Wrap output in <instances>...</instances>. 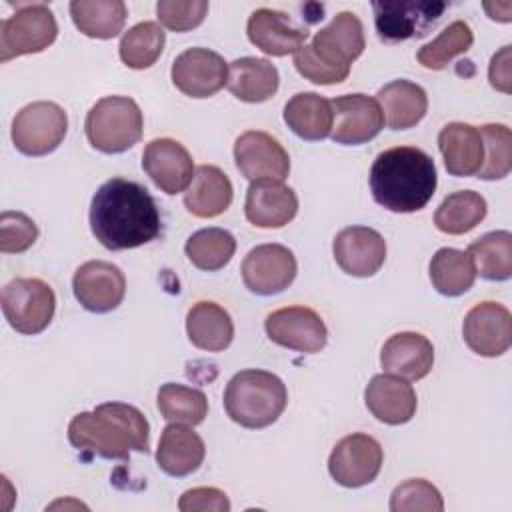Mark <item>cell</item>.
<instances>
[{"label":"cell","instance_id":"6da1fadb","mask_svg":"<svg viewBox=\"0 0 512 512\" xmlns=\"http://www.w3.org/2000/svg\"><path fill=\"white\" fill-rule=\"evenodd\" d=\"M90 228L108 250H130L152 242L162 228L150 192L126 178L106 180L90 202Z\"/></svg>","mask_w":512,"mask_h":512},{"label":"cell","instance_id":"7a4b0ae2","mask_svg":"<svg viewBox=\"0 0 512 512\" xmlns=\"http://www.w3.org/2000/svg\"><path fill=\"white\" fill-rule=\"evenodd\" d=\"M438 174L432 156L414 146L380 152L370 168V190L376 204L390 212H418L436 192Z\"/></svg>","mask_w":512,"mask_h":512},{"label":"cell","instance_id":"3957f363","mask_svg":"<svg viewBox=\"0 0 512 512\" xmlns=\"http://www.w3.org/2000/svg\"><path fill=\"white\" fill-rule=\"evenodd\" d=\"M68 440L78 452L108 460H128L130 452H148L150 426L144 414L124 402H104L92 412L76 414Z\"/></svg>","mask_w":512,"mask_h":512},{"label":"cell","instance_id":"277c9868","mask_svg":"<svg viewBox=\"0 0 512 512\" xmlns=\"http://www.w3.org/2000/svg\"><path fill=\"white\" fill-rule=\"evenodd\" d=\"M288 392L284 382L266 370H242L224 390V408L236 424L258 430L274 424L284 412Z\"/></svg>","mask_w":512,"mask_h":512},{"label":"cell","instance_id":"5b68a950","mask_svg":"<svg viewBox=\"0 0 512 512\" xmlns=\"http://www.w3.org/2000/svg\"><path fill=\"white\" fill-rule=\"evenodd\" d=\"M84 130L92 148L104 154H120L138 144L144 118L132 98L106 96L88 110Z\"/></svg>","mask_w":512,"mask_h":512},{"label":"cell","instance_id":"8992f818","mask_svg":"<svg viewBox=\"0 0 512 512\" xmlns=\"http://www.w3.org/2000/svg\"><path fill=\"white\" fill-rule=\"evenodd\" d=\"M0 304L8 324L16 332L32 336L52 322L56 296L40 278H14L2 288Z\"/></svg>","mask_w":512,"mask_h":512},{"label":"cell","instance_id":"52a82bcc","mask_svg":"<svg viewBox=\"0 0 512 512\" xmlns=\"http://www.w3.org/2000/svg\"><path fill=\"white\" fill-rule=\"evenodd\" d=\"M58 36V24L46 4H20L0 24V62L46 50Z\"/></svg>","mask_w":512,"mask_h":512},{"label":"cell","instance_id":"ba28073f","mask_svg":"<svg viewBox=\"0 0 512 512\" xmlns=\"http://www.w3.org/2000/svg\"><path fill=\"white\" fill-rule=\"evenodd\" d=\"M68 130V116L56 102H32L12 120V142L26 156H46L54 152Z\"/></svg>","mask_w":512,"mask_h":512},{"label":"cell","instance_id":"9c48e42d","mask_svg":"<svg viewBox=\"0 0 512 512\" xmlns=\"http://www.w3.org/2000/svg\"><path fill=\"white\" fill-rule=\"evenodd\" d=\"M374 24L380 40L402 42L424 36L446 10L440 0H376L372 2Z\"/></svg>","mask_w":512,"mask_h":512},{"label":"cell","instance_id":"30bf717a","mask_svg":"<svg viewBox=\"0 0 512 512\" xmlns=\"http://www.w3.org/2000/svg\"><path fill=\"white\" fill-rule=\"evenodd\" d=\"M264 328L274 344L306 354L320 352L328 340L324 320L308 306L278 308L266 316Z\"/></svg>","mask_w":512,"mask_h":512},{"label":"cell","instance_id":"8fae6325","mask_svg":"<svg viewBox=\"0 0 512 512\" xmlns=\"http://www.w3.org/2000/svg\"><path fill=\"white\" fill-rule=\"evenodd\" d=\"M382 462L384 454L378 440L368 434H350L332 448L328 472L340 486L360 488L380 474Z\"/></svg>","mask_w":512,"mask_h":512},{"label":"cell","instance_id":"7c38bea8","mask_svg":"<svg viewBox=\"0 0 512 512\" xmlns=\"http://www.w3.org/2000/svg\"><path fill=\"white\" fill-rule=\"evenodd\" d=\"M332 130L330 138L336 144L356 146L380 134L384 128V114L376 98L366 94H344L330 100Z\"/></svg>","mask_w":512,"mask_h":512},{"label":"cell","instance_id":"4fadbf2b","mask_svg":"<svg viewBox=\"0 0 512 512\" xmlns=\"http://www.w3.org/2000/svg\"><path fill=\"white\" fill-rule=\"evenodd\" d=\"M298 272L292 250L282 244H260L242 262L244 286L258 296H272L288 288Z\"/></svg>","mask_w":512,"mask_h":512},{"label":"cell","instance_id":"5bb4252c","mask_svg":"<svg viewBox=\"0 0 512 512\" xmlns=\"http://www.w3.org/2000/svg\"><path fill=\"white\" fill-rule=\"evenodd\" d=\"M174 86L190 98H208L228 82L226 60L208 48H188L172 62Z\"/></svg>","mask_w":512,"mask_h":512},{"label":"cell","instance_id":"9a60e30c","mask_svg":"<svg viewBox=\"0 0 512 512\" xmlns=\"http://www.w3.org/2000/svg\"><path fill=\"white\" fill-rule=\"evenodd\" d=\"M234 162L248 180H284L290 172V156L268 132L248 130L234 142Z\"/></svg>","mask_w":512,"mask_h":512},{"label":"cell","instance_id":"2e32d148","mask_svg":"<svg viewBox=\"0 0 512 512\" xmlns=\"http://www.w3.org/2000/svg\"><path fill=\"white\" fill-rule=\"evenodd\" d=\"M464 342L478 356H502L512 344L510 310L498 302H480L468 310L462 324Z\"/></svg>","mask_w":512,"mask_h":512},{"label":"cell","instance_id":"e0dca14e","mask_svg":"<svg viewBox=\"0 0 512 512\" xmlns=\"http://www.w3.org/2000/svg\"><path fill=\"white\" fill-rule=\"evenodd\" d=\"M72 290L82 308L104 314L122 304L126 294V278L116 264L90 260L74 272Z\"/></svg>","mask_w":512,"mask_h":512},{"label":"cell","instance_id":"ac0fdd59","mask_svg":"<svg viewBox=\"0 0 512 512\" xmlns=\"http://www.w3.org/2000/svg\"><path fill=\"white\" fill-rule=\"evenodd\" d=\"M314 56L330 68L350 72V64L364 52V26L354 12H338L308 44Z\"/></svg>","mask_w":512,"mask_h":512},{"label":"cell","instance_id":"d6986e66","mask_svg":"<svg viewBox=\"0 0 512 512\" xmlns=\"http://www.w3.org/2000/svg\"><path fill=\"white\" fill-rule=\"evenodd\" d=\"M142 168L150 180L170 196L184 192L196 172L190 152L172 138L148 142L142 152Z\"/></svg>","mask_w":512,"mask_h":512},{"label":"cell","instance_id":"ffe728a7","mask_svg":"<svg viewBox=\"0 0 512 512\" xmlns=\"http://www.w3.org/2000/svg\"><path fill=\"white\" fill-rule=\"evenodd\" d=\"M336 264L350 276H374L386 260L384 238L368 226H348L332 242Z\"/></svg>","mask_w":512,"mask_h":512},{"label":"cell","instance_id":"44dd1931","mask_svg":"<svg viewBox=\"0 0 512 512\" xmlns=\"http://www.w3.org/2000/svg\"><path fill=\"white\" fill-rule=\"evenodd\" d=\"M298 212L296 192L282 180H254L246 192L244 214L256 228H282Z\"/></svg>","mask_w":512,"mask_h":512},{"label":"cell","instance_id":"7402d4cb","mask_svg":"<svg viewBox=\"0 0 512 512\" xmlns=\"http://www.w3.org/2000/svg\"><path fill=\"white\" fill-rule=\"evenodd\" d=\"M248 40L270 56L296 54L308 38V30L296 26L286 12L272 8H258L250 14L246 24Z\"/></svg>","mask_w":512,"mask_h":512},{"label":"cell","instance_id":"603a6c76","mask_svg":"<svg viewBox=\"0 0 512 512\" xmlns=\"http://www.w3.org/2000/svg\"><path fill=\"white\" fill-rule=\"evenodd\" d=\"M364 402L376 420L390 426L410 422L418 406L414 388L392 374L372 376L364 390Z\"/></svg>","mask_w":512,"mask_h":512},{"label":"cell","instance_id":"cb8c5ba5","mask_svg":"<svg viewBox=\"0 0 512 512\" xmlns=\"http://www.w3.org/2000/svg\"><path fill=\"white\" fill-rule=\"evenodd\" d=\"M380 364L386 374L402 380H420L434 366V346L418 332H398L384 342Z\"/></svg>","mask_w":512,"mask_h":512},{"label":"cell","instance_id":"d4e9b609","mask_svg":"<svg viewBox=\"0 0 512 512\" xmlns=\"http://www.w3.org/2000/svg\"><path fill=\"white\" fill-rule=\"evenodd\" d=\"M206 456L204 440L188 428V424L170 422L160 436L156 448L158 466L176 478L188 476L200 468Z\"/></svg>","mask_w":512,"mask_h":512},{"label":"cell","instance_id":"484cf974","mask_svg":"<svg viewBox=\"0 0 512 512\" xmlns=\"http://www.w3.org/2000/svg\"><path fill=\"white\" fill-rule=\"evenodd\" d=\"M444 166L452 176H474L484 162V142L476 126L450 122L438 134Z\"/></svg>","mask_w":512,"mask_h":512},{"label":"cell","instance_id":"4316f807","mask_svg":"<svg viewBox=\"0 0 512 512\" xmlns=\"http://www.w3.org/2000/svg\"><path fill=\"white\" fill-rule=\"evenodd\" d=\"M232 182L230 178L212 164L196 168L190 186L184 192V206L192 216L214 218L228 210L232 204Z\"/></svg>","mask_w":512,"mask_h":512},{"label":"cell","instance_id":"83f0119b","mask_svg":"<svg viewBox=\"0 0 512 512\" xmlns=\"http://www.w3.org/2000/svg\"><path fill=\"white\" fill-rule=\"evenodd\" d=\"M280 84L276 66L266 58L244 56L228 66V90L234 98L250 104L270 100Z\"/></svg>","mask_w":512,"mask_h":512},{"label":"cell","instance_id":"f1b7e54d","mask_svg":"<svg viewBox=\"0 0 512 512\" xmlns=\"http://www.w3.org/2000/svg\"><path fill=\"white\" fill-rule=\"evenodd\" d=\"M384 114V122L392 130H408L416 126L428 110V96L422 86L410 80H392L376 94Z\"/></svg>","mask_w":512,"mask_h":512},{"label":"cell","instance_id":"f546056e","mask_svg":"<svg viewBox=\"0 0 512 512\" xmlns=\"http://www.w3.org/2000/svg\"><path fill=\"white\" fill-rule=\"evenodd\" d=\"M188 340L206 352L226 350L234 338V324L230 314L216 302H196L186 316Z\"/></svg>","mask_w":512,"mask_h":512},{"label":"cell","instance_id":"4dcf8cb0","mask_svg":"<svg viewBox=\"0 0 512 512\" xmlns=\"http://www.w3.org/2000/svg\"><path fill=\"white\" fill-rule=\"evenodd\" d=\"M284 122L302 140H322L332 130L330 100L316 92H298L284 106Z\"/></svg>","mask_w":512,"mask_h":512},{"label":"cell","instance_id":"1f68e13d","mask_svg":"<svg viewBox=\"0 0 512 512\" xmlns=\"http://www.w3.org/2000/svg\"><path fill=\"white\" fill-rule=\"evenodd\" d=\"M70 16L84 36L108 40L122 32L128 10L122 0H74Z\"/></svg>","mask_w":512,"mask_h":512},{"label":"cell","instance_id":"d6a6232c","mask_svg":"<svg viewBox=\"0 0 512 512\" xmlns=\"http://www.w3.org/2000/svg\"><path fill=\"white\" fill-rule=\"evenodd\" d=\"M476 274L486 280H508L512 276V234L496 230L480 236L468 246Z\"/></svg>","mask_w":512,"mask_h":512},{"label":"cell","instance_id":"836d02e7","mask_svg":"<svg viewBox=\"0 0 512 512\" xmlns=\"http://www.w3.org/2000/svg\"><path fill=\"white\" fill-rule=\"evenodd\" d=\"M486 216V200L474 190H460L448 194L436 214L434 224L440 232L460 236L476 228Z\"/></svg>","mask_w":512,"mask_h":512},{"label":"cell","instance_id":"e575fe53","mask_svg":"<svg viewBox=\"0 0 512 512\" xmlns=\"http://www.w3.org/2000/svg\"><path fill=\"white\" fill-rule=\"evenodd\" d=\"M430 280L442 296H460L468 292L476 280V270L468 252L456 248L436 250L430 260Z\"/></svg>","mask_w":512,"mask_h":512},{"label":"cell","instance_id":"d590c367","mask_svg":"<svg viewBox=\"0 0 512 512\" xmlns=\"http://www.w3.org/2000/svg\"><path fill=\"white\" fill-rule=\"evenodd\" d=\"M184 252L196 268L214 272L232 260L236 252V240L224 228H202L186 240Z\"/></svg>","mask_w":512,"mask_h":512},{"label":"cell","instance_id":"8d00e7d4","mask_svg":"<svg viewBox=\"0 0 512 512\" xmlns=\"http://www.w3.org/2000/svg\"><path fill=\"white\" fill-rule=\"evenodd\" d=\"M166 34L158 22H138L120 38V60L134 70L150 68L162 54Z\"/></svg>","mask_w":512,"mask_h":512},{"label":"cell","instance_id":"74e56055","mask_svg":"<svg viewBox=\"0 0 512 512\" xmlns=\"http://www.w3.org/2000/svg\"><path fill=\"white\" fill-rule=\"evenodd\" d=\"M158 410L168 422L196 426L208 414L206 394L198 388L168 382L158 390Z\"/></svg>","mask_w":512,"mask_h":512},{"label":"cell","instance_id":"f35d334b","mask_svg":"<svg viewBox=\"0 0 512 512\" xmlns=\"http://www.w3.org/2000/svg\"><path fill=\"white\" fill-rule=\"evenodd\" d=\"M474 42V32L464 20L448 24L432 42L424 44L416 58L428 70L446 68L456 56L468 52Z\"/></svg>","mask_w":512,"mask_h":512},{"label":"cell","instance_id":"ab89813d","mask_svg":"<svg viewBox=\"0 0 512 512\" xmlns=\"http://www.w3.org/2000/svg\"><path fill=\"white\" fill-rule=\"evenodd\" d=\"M484 142V162L478 170V178L482 180H500L508 176L512 160V132L506 124H484L478 128Z\"/></svg>","mask_w":512,"mask_h":512},{"label":"cell","instance_id":"60d3db41","mask_svg":"<svg viewBox=\"0 0 512 512\" xmlns=\"http://www.w3.org/2000/svg\"><path fill=\"white\" fill-rule=\"evenodd\" d=\"M392 512H442L444 500L440 490L424 478H410L398 484L390 496Z\"/></svg>","mask_w":512,"mask_h":512},{"label":"cell","instance_id":"b9f144b4","mask_svg":"<svg viewBox=\"0 0 512 512\" xmlns=\"http://www.w3.org/2000/svg\"><path fill=\"white\" fill-rule=\"evenodd\" d=\"M158 20L172 32H188L200 26L208 14L206 0H160L156 4Z\"/></svg>","mask_w":512,"mask_h":512},{"label":"cell","instance_id":"7bdbcfd3","mask_svg":"<svg viewBox=\"0 0 512 512\" xmlns=\"http://www.w3.org/2000/svg\"><path fill=\"white\" fill-rule=\"evenodd\" d=\"M38 238V228L24 212L4 210L0 214V250L4 254H18L28 250Z\"/></svg>","mask_w":512,"mask_h":512},{"label":"cell","instance_id":"ee69618b","mask_svg":"<svg viewBox=\"0 0 512 512\" xmlns=\"http://www.w3.org/2000/svg\"><path fill=\"white\" fill-rule=\"evenodd\" d=\"M294 66L298 70L300 76H304L306 80L314 82V84H340L348 78L350 72H342V70H336V68H330L326 66L324 62H320L314 52L310 50L308 44H304L296 54H294Z\"/></svg>","mask_w":512,"mask_h":512},{"label":"cell","instance_id":"f6af8a7d","mask_svg":"<svg viewBox=\"0 0 512 512\" xmlns=\"http://www.w3.org/2000/svg\"><path fill=\"white\" fill-rule=\"evenodd\" d=\"M178 508L182 512H228L230 510V500L226 496V492L212 488V486H200V488H192L186 490L180 500H178Z\"/></svg>","mask_w":512,"mask_h":512},{"label":"cell","instance_id":"bcb514c9","mask_svg":"<svg viewBox=\"0 0 512 512\" xmlns=\"http://www.w3.org/2000/svg\"><path fill=\"white\" fill-rule=\"evenodd\" d=\"M488 80L490 84L504 92L510 94L512 90V64H510V46H502L490 60L488 68Z\"/></svg>","mask_w":512,"mask_h":512},{"label":"cell","instance_id":"7dc6e473","mask_svg":"<svg viewBox=\"0 0 512 512\" xmlns=\"http://www.w3.org/2000/svg\"><path fill=\"white\" fill-rule=\"evenodd\" d=\"M484 10L488 12V16L492 20H498V22H510L512 20V4L510 2H496V4L486 2Z\"/></svg>","mask_w":512,"mask_h":512}]
</instances>
